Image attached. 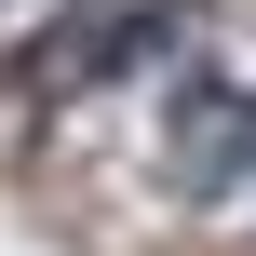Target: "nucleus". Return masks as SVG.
<instances>
[{"label": "nucleus", "mask_w": 256, "mask_h": 256, "mask_svg": "<svg viewBox=\"0 0 256 256\" xmlns=\"http://www.w3.org/2000/svg\"><path fill=\"white\" fill-rule=\"evenodd\" d=\"M176 135H189V176H243V162H256V108H243V94H189Z\"/></svg>", "instance_id": "obj_1"}]
</instances>
